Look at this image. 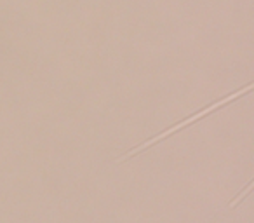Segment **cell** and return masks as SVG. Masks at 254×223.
Returning <instances> with one entry per match:
<instances>
[{
	"instance_id": "1",
	"label": "cell",
	"mask_w": 254,
	"mask_h": 223,
	"mask_svg": "<svg viewBox=\"0 0 254 223\" xmlns=\"http://www.w3.org/2000/svg\"><path fill=\"white\" fill-rule=\"evenodd\" d=\"M251 89H253V84H247L246 87L242 89V91H237V92H233V94H230V96H226V98H223L221 101H218V103H214V105L207 106V108H205V110H202V112H198V114H195L193 117H190V119H187V121L180 122V124H176V126H174V128H171V129H167V131H164L162 135L155 136V138L148 140V142H146V143H143V145H139V147H136V149L129 150V152H127L126 155H124V157H120V159H117V160H119V162H122V160L129 159V157L136 155V153H138V152H141L143 149H148V147H150V145H153V143H155V142H159V140H162V138H166V136H169L171 133H176L178 129H181V128H185V126L191 124V122H195V121H197V119H200V117H204V115L211 114V112H214V110H216V108H219V106L226 105V103L233 101V99H235V98H239V96H242V94H246V92H249Z\"/></svg>"
},
{
	"instance_id": "2",
	"label": "cell",
	"mask_w": 254,
	"mask_h": 223,
	"mask_svg": "<svg viewBox=\"0 0 254 223\" xmlns=\"http://www.w3.org/2000/svg\"><path fill=\"white\" fill-rule=\"evenodd\" d=\"M251 188H253V181H251V183L247 185V187H246V190H244L242 194H240L239 197L235 199V201H233V202H230V208H235V206H237V204H239V202H240V199H244V197H246L247 194H249V192H251Z\"/></svg>"
}]
</instances>
